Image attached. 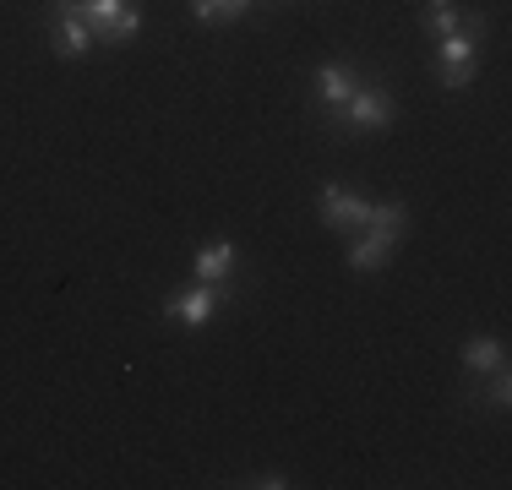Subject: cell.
Returning a JSON list of instances; mask_svg holds the SVG:
<instances>
[{
	"label": "cell",
	"instance_id": "cell-1",
	"mask_svg": "<svg viewBox=\"0 0 512 490\" xmlns=\"http://www.w3.org/2000/svg\"><path fill=\"white\" fill-rule=\"evenodd\" d=\"M480 39H485V17H469L458 33L436 39V71H442V88H469L474 66H480Z\"/></svg>",
	"mask_w": 512,
	"mask_h": 490
},
{
	"label": "cell",
	"instance_id": "cell-2",
	"mask_svg": "<svg viewBox=\"0 0 512 490\" xmlns=\"http://www.w3.org/2000/svg\"><path fill=\"white\" fill-rule=\"evenodd\" d=\"M99 44H131L142 33V6L137 0H77Z\"/></svg>",
	"mask_w": 512,
	"mask_h": 490
},
{
	"label": "cell",
	"instance_id": "cell-3",
	"mask_svg": "<svg viewBox=\"0 0 512 490\" xmlns=\"http://www.w3.org/2000/svg\"><path fill=\"white\" fill-rule=\"evenodd\" d=\"M44 39H50V49L60 60H77V55H88L93 44V28H88V17H82L77 11V0H55L50 6V33H44Z\"/></svg>",
	"mask_w": 512,
	"mask_h": 490
},
{
	"label": "cell",
	"instance_id": "cell-4",
	"mask_svg": "<svg viewBox=\"0 0 512 490\" xmlns=\"http://www.w3.org/2000/svg\"><path fill=\"white\" fill-rule=\"evenodd\" d=\"M224 300H229L224 284H191V289H175V294H169V300H164V316H169V322H180V327H207Z\"/></svg>",
	"mask_w": 512,
	"mask_h": 490
},
{
	"label": "cell",
	"instance_id": "cell-5",
	"mask_svg": "<svg viewBox=\"0 0 512 490\" xmlns=\"http://www.w3.org/2000/svg\"><path fill=\"white\" fill-rule=\"evenodd\" d=\"M311 82H316V104H322V115H327V120H344V104H349V98H355V88H360V71L344 66V60H322Z\"/></svg>",
	"mask_w": 512,
	"mask_h": 490
},
{
	"label": "cell",
	"instance_id": "cell-6",
	"mask_svg": "<svg viewBox=\"0 0 512 490\" xmlns=\"http://www.w3.org/2000/svg\"><path fill=\"white\" fill-rule=\"evenodd\" d=\"M365 213H371V202L344 186H322V196H316V218H322L327 229H360Z\"/></svg>",
	"mask_w": 512,
	"mask_h": 490
},
{
	"label": "cell",
	"instance_id": "cell-7",
	"mask_svg": "<svg viewBox=\"0 0 512 490\" xmlns=\"http://www.w3.org/2000/svg\"><path fill=\"white\" fill-rule=\"evenodd\" d=\"M393 115H398L393 98H387L382 88H365V82L355 88V98L344 104V120H349L355 131H382V126H393Z\"/></svg>",
	"mask_w": 512,
	"mask_h": 490
},
{
	"label": "cell",
	"instance_id": "cell-8",
	"mask_svg": "<svg viewBox=\"0 0 512 490\" xmlns=\"http://www.w3.org/2000/svg\"><path fill=\"white\" fill-rule=\"evenodd\" d=\"M191 273H197V284H229V273H235V245L207 240L202 251L191 256Z\"/></svg>",
	"mask_w": 512,
	"mask_h": 490
},
{
	"label": "cell",
	"instance_id": "cell-9",
	"mask_svg": "<svg viewBox=\"0 0 512 490\" xmlns=\"http://www.w3.org/2000/svg\"><path fill=\"white\" fill-rule=\"evenodd\" d=\"M387 256H393V240L360 224V235L349 240V267H355V273H376V267H382Z\"/></svg>",
	"mask_w": 512,
	"mask_h": 490
},
{
	"label": "cell",
	"instance_id": "cell-10",
	"mask_svg": "<svg viewBox=\"0 0 512 490\" xmlns=\"http://www.w3.org/2000/svg\"><path fill=\"white\" fill-rule=\"evenodd\" d=\"M463 365H469L474 376H491V371H502V365H507V349H502V338H480V333H474L469 343H463Z\"/></svg>",
	"mask_w": 512,
	"mask_h": 490
},
{
	"label": "cell",
	"instance_id": "cell-11",
	"mask_svg": "<svg viewBox=\"0 0 512 490\" xmlns=\"http://www.w3.org/2000/svg\"><path fill=\"white\" fill-rule=\"evenodd\" d=\"M463 22L469 17H463L453 0H425V11H420V28L431 33V39H447V33H458Z\"/></svg>",
	"mask_w": 512,
	"mask_h": 490
},
{
	"label": "cell",
	"instance_id": "cell-12",
	"mask_svg": "<svg viewBox=\"0 0 512 490\" xmlns=\"http://www.w3.org/2000/svg\"><path fill=\"white\" fill-rule=\"evenodd\" d=\"M246 11H251V0H191V17L197 22H235Z\"/></svg>",
	"mask_w": 512,
	"mask_h": 490
},
{
	"label": "cell",
	"instance_id": "cell-13",
	"mask_svg": "<svg viewBox=\"0 0 512 490\" xmlns=\"http://www.w3.org/2000/svg\"><path fill=\"white\" fill-rule=\"evenodd\" d=\"M496 376V382H491V403H496V409H507V398H512V376H507V365H502V371H491Z\"/></svg>",
	"mask_w": 512,
	"mask_h": 490
},
{
	"label": "cell",
	"instance_id": "cell-14",
	"mask_svg": "<svg viewBox=\"0 0 512 490\" xmlns=\"http://www.w3.org/2000/svg\"><path fill=\"white\" fill-rule=\"evenodd\" d=\"M251 485H267V490H284L289 480H284V474H256V480Z\"/></svg>",
	"mask_w": 512,
	"mask_h": 490
}]
</instances>
